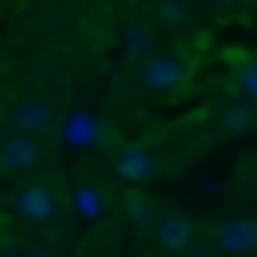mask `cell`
<instances>
[{"label":"cell","mask_w":257,"mask_h":257,"mask_svg":"<svg viewBox=\"0 0 257 257\" xmlns=\"http://www.w3.org/2000/svg\"><path fill=\"white\" fill-rule=\"evenodd\" d=\"M10 205H15V214H19V219H29V224H53L57 219V195L48 191V186H38V181L19 186Z\"/></svg>","instance_id":"6da1fadb"},{"label":"cell","mask_w":257,"mask_h":257,"mask_svg":"<svg viewBox=\"0 0 257 257\" xmlns=\"http://www.w3.org/2000/svg\"><path fill=\"white\" fill-rule=\"evenodd\" d=\"M38 162H43V143L34 134H10L0 143V167L5 172H34Z\"/></svg>","instance_id":"7a4b0ae2"},{"label":"cell","mask_w":257,"mask_h":257,"mask_svg":"<svg viewBox=\"0 0 257 257\" xmlns=\"http://www.w3.org/2000/svg\"><path fill=\"white\" fill-rule=\"evenodd\" d=\"M219 252L224 257H248V252H257V219H229L219 229Z\"/></svg>","instance_id":"3957f363"},{"label":"cell","mask_w":257,"mask_h":257,"mask_svg":"<svg viewBox=\"0 0 257 257\" xmlns=\"http://www.w3.org/2000/svg\"><path fill=\"white\" fill-rule=\"evenodd\" d=\"M181 81H186L181 57H153V62H143V86L148 91H176Z\"/></svg>","instance_id":"277c9868"},{"label":"cell","mask_w":257,"mask_h":257,"mask_svg":"<svg viewBox=\"0 0 257 257\" xmlns=\"http://www.w3.org/2000/svg\"><path fill=\"white\" fill-rule=\"evenodd\" d=\"M195 238V224L186 219V214H162L157 219V243H162L167 252H186Z\"/></svg>","instance_id":"5b68a950"},{"label":"cell","mask_w":257,"mask_h":257,"mask_svg":"<svg viewBox=\"0 0 257 257\" xmlns=\"http://www.w3.org/2000/svg\"><path fill=\"white\" fill-rule=\"evenodd\" d=\"M15 124H19V134H48L53 128V110H48L43 100H19L15 105Z\"/></svg>","instance_id":"8992f818"},{"label":"cell","mask_w":257,"mask_h":257,"mask_svg":"<svg viewBox=\"0 0 257 257\" xmlns=\"http://www.w3.org/2000/svg\"><path fill=\"white\" fill-rule=\"evenodd\" d=\"M114 167H119V176H124V181H148V176H153V153H148V148H124V153H119V162H114Z\"/></svg>","instance_id":"52a82bcc"},{"label":"cell","mask_w":257,"mask_h":257,"mask_svg":"<svg viewBox=\"0 0 257 257\" xmlns=\"http://www.w3.org/2000/svg\"><path fill=\"white\" fill-rule=\"evenodd\" d=\"M124 210H128V219H134V224H157V205L143 200V195H128Z\"/></svg>","instance_id":"ba28073f"},{"label":"cell","mask_w":257,"mask_h":257,"mask_svg":"<svg viewBox=\"0 0 257 257\" xmlns=\"http://www.w3.org/2000/svg\"><path fill=\"white\" fill-rule=\"evenodd\" d=\"M62 134L72 138L76 148H86V143L95 138V124H91V119H67V124H62Z\"/></svg>","instance_id":"9c48e42d"},{"label":"cell","mask_w":257,"mask_h":257,"mask_svg":"<svg viewBox=\"0 0 257 257\" xmlns=\"http://www.w3.org/2000/svg\"><path fill=\"white\" fill-rule=\"evenodd\" d=\"M248 124H252V110H248V105H229V110H224V128H229V134H243Z\"/></svg>","instance_id":"30bf717a"},{"label":"cell","mask_w":257,"mask_h":257,"mask_svg":"<svg viewBox=\"0 0 257 257\" xmlns=\"http://www.w3.org/2000/svg\"><path fill=\"white\" fill-rule=\"evenodd\" d=\"M238 91L248 95V100H257V62H243L238 67Z\"/></svg>","instance_id":"8fae6325"},{"label":"cell","mask_w":257,"mask_h":257,"mask_svg":"<svg viewBox=\"0 0 257 257\" xmlns=\"http://www.w3.org/2000/svg\"><path fill=\"white\" fill-rule=\"evenodd\" d=\"M148 48H153V38H148V29H134V34H128V53H134V57H143Z\"/></svg>","instance_id":"7c38bea8"},{"label":"cell","mask_w":257,"mask_h":257,"mask_svg":"<svg viewBox=\"0 0 257 257\" xmlns=\"http://www.w3.org/2000/svg\"><path fill=\"white\" fill-rule=\"evenodd\" d=\"M162 19L167 24H181L186 19V0H162Z\"/></svg>","instance_id":"4fadbf2b"},{"label":"cell","mask_w":257,"mask_h":257,"mask_svg":"<svg viewBox=\"0 0 257 257\" xmlns=\"http://www.w3.org/2000/svg\"><path fill=\"white\" fill-rule=\"evenodd\" d=\"M76 210H81V214H100V195H95V191H81V195H76Z\"/></svg>","instance_id":"5bb4252c"},{"label":"cell","mask_w":257,"mask_h":257,"mask_svg":"<svg viewBox=\"0 0 257 257\" xmlns=\"http://www.w3.org/2000/svg\"><path fill=\"white\" fill-rule=\"evenodd\" d=\"M186 257H210V252H205V248H186Z\"/></svg>","instance_id":"9a60e30c"},{"label":"cell","mask_w":257,"mask_h":257,"mask_svg":"<svg viewBox=\"0 0 257 257\" xmlns=\"http://www.w3.org/2000/svg\"><path fill=\"white\" fill-rule=\"evenodd\" d=\"M5 257H43V252H5Z\"/></svg>","instance_id":"2e32d148"},{"label":"cell","mask_w":257,"mask_h":257,"mask_svg":"<svg viewBox=\"0 0 257 257\" xmlns=\"http://www.w3.org/2000/svg\"><path fill=\"white\" fill-rule=\"evenodd\" d=\"M214 5H229V0H214Z\"/></svg>","instance_id":"e0dca14e"},{"label":"cell","mask_w":257,"mask_h":257,"mask_svg":"<svg viewBox=\"0 0 257 257\" xmlns=\"http://www.w3.org/2000/svg\"><path fill=\"white\" fill-rule=\"evenodd\" d=\"M0 257H5V252H0Z\"/></svg>","instance_id":"ac0fdd59"}]
</instances>
